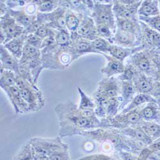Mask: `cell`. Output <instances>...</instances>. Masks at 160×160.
Here are the masks:
<instances>
[{
    "label": "cell",
    "mask_w": 160,
    "mask_h": 160,
    "mask_svg": "<svg viewBox=\"0 0 160 160\" xmlns=\"http://www.w3.org/2000/svg\"><path fill=\"white\" fill-rule=\"evenodd\" d=\"M149 50L144 49L132 52L130 56L129 63L139 72L150 77L153 74L152 60Z\"/></svg>",
    "instance_id": "obj_8"
},
{
    "label": "cell",
    "mask_w": 160,
    "mask_h": 160,
    "mask_svg": "<svg viewBox=\"0 0 160 160\" xmlns=\"http://www.w3.org/2000/svg\"><path fill=\"white\" fill-rule=\"evenodd\" d=\"M120 85L121 92L118 96L121 102L120 110L122 111L134 98L137 92L132 82H120Z\"/></svg>",
    "instance_id": "obj_17"
},
{
    "label": "cell",
    "mask_w": 160,
    "mask_h": 160,
    "mask_svg": "<svg viewBox=\"0 0 160 160\" xmlns=\"http://www.w3.org/2000/svg\"><path fill=\"white\" fill-rule=\"evenodd\" d=\"M122 134L131 139L144 144H150L151 138L143 130L140 126L129 127L123 129H118Z\"/></svg>",
    "instance_id": "obj_19"
},
{
    "label": "cell",
    "mask_w": 160,
    "mask_h": 160,
    "mask_svg": "<svg viewBox=\"0 0 160 160\" xmlns=\"http://www.w3.org/2000/svg\"><path fill=\"white\" fill-rule=\"evenodd\" d=\"M92 44L94 49L99 53V54H108V50L112 43L103 38L98 37L94 41H92Z\"/></svg>",
    "instance_id": "obj_35"
},
{
    "label": "cell",
    "mask_w": 160,
    "mask_h": 160,
    "mask_svg": "<svg viewBox=\"0 0 160 160\" xmlns=\"http://www.w3.org/2000/svg\"><path fill=\"white\" fill-rule=\"evenodd\" d=\"M132 53V49L126 48L123 47L118 46L115 44H112L109 50H108V54L111 57L118 60L122 62L128 58V57L131 56Z\"/></svg>",
    "instance_id": "obj_31"
},
{
    "label": "cell",
    "mask_w": 160,
    "mask_h": 160,
    "mask_svg": "<svg viewBox=\"0 0 160 160\" xmlns=\"http://www.w3.org/2000/svg\"><path fill=\"white\" fill-rule=\"evenodd\" d=\"M38 160H49L48 157H44V156H38Z\"/></svg>",
    "instance_id": "obj_47"
},
{
    "label": "cell",
    "mask_w": 160,
    "mask_h": 160,
    "mask_svg": "<svg viewBox=\"0 0 160 160\" xmlns=\"http://www.w3.org/2000/svg\"><path fill=\"white\" fill-rule=\"evenodd\" d=\"M20 91L22 99L28 106L30 113L38 112L44 106L45 99L43 94L37 85L30 83Z\"/></svg>",
    "instance_id": "obj_5"
},
{
    "label": "cell",
    "mask_w": 160,
    "mask_h": 160,
    "mask_svg": "<svg viewBox=\"0 0 160 160\" xmlns=\"http://www.w3.org/2000/svg\"><path fill=\"white\" fill-rule=\"evenodd\" d=\"M42 62L44 69L64 70L79 58L70 49L57 44L41 49Z\"/></svg>",
    "instance_id": "obj_2"
},
{
    "label": "cell",
    "mask_w": 160,
    "mask_h": 160,
    "mask_svg": "<svg viewBox=\"0 0 160 160\" xmlns=\"http://www.w3.org/2000/svg\"><path fill=\"white\" fill-rule=\"evenodd\" d=\"M84 16V15L78 14L74 11L67 10L65 13L66 27L70 33L76 32Z\"/></svg>",
    "instance_id": "obj_25"
},
{
    "label": "cell",
    "mask_w": 160,
    "mask_h": 160,
    "mask_svg": "<svg viewBox=\"0 0 160 160\" xmlns=\"http://www.w3.org/2000/svg\"><path fill=\"white\" fill-rule=\"evenodd\" d=\"M138 73V71L135 69L134 67L130 63H128L126 65L125 71L122 74L119 75L118 79L119 82H132L135 76Z\"/></svg>",
    "instance_id": "obj_38"
},
{
    "label": "cell",
    "mask_w": 160,
    "mask_h": 160,
    "mask_svg": "<svg viewBox=\"0 0 160 160\" xmlns=\"http://www.w3.org/2000/svg\"><path fill=\"white\" fill-rule=\"evenodd\" d=\"M107 60L106 65L101 70L102 74L105 75L107 78H113L114 76L121 75L124 72L126 69V65L124 62L118 60L109 55H102Z\"/></svg>",
    "instance_id": "obj_15"
},
{
    "label": "cell",
    "mask_w": 160,
    "mask_h": 160,
    "mask_svg": "<svg viewBox=\"0 0 160 160\" xmlns=\"http://www.w3.org/2000/svg\"><path fill=\"white\" fill-rule=\"evenodd\" d=\"M90 17L94 19L96 25H108L115 33L117 25L113 11V2L104 3L101 1H94V6Z\"/></svg>",
    "instance_id": "obj_4"
},
{
    "label": "cell",
    "mask_w": 160,
    "mask_h": 160,
    "mask_svg": "<svg viewBox=\"0 0 160 160\" xmlns=\"http://www.w3.org/2000/svg\"><path fill=\"white\" fill-rule=\"evenodd\" d=\"M59 7L70 10L84 16H90L92 11L85 3L84 0H63L59 1Z\"/></svg>",
    "instance_id": "obj_21"
},
{
    "label": "cell",
    "mask_w": 160,
    "mask_h": 160,
    "mask_svg": "<svg viewBox=\"0 0 160 160\" xmlns=\"http://www.w3.org/2000/svg\"><path fill=\"white\" fill-rule=\"evenodd\" d=\"M150 94H151L154 98H156L158 99H160V82H156L154 83L152 90L150 92Z\"/></svg>",
    "instance_id": "obj_44"
},
{
    "label": "cell",
    "mask_w": 160,
    "mask_h": 160,
    "mask_svg": "<svg viewBox=\"0 0 160 160\" xmlns=\"http://www.w3.org/2000/svg\"><path fill=\"white\" fill-rule=\"evenodd\" d=\"M55 112L59 126L58 136L62 138L78 136L84 131L102 128L94 110H81L72 102L59 103L55 106Z\"/></svg>",
    "instance_id": "obj_1"
},
{
    "label": "cell",
    "mask_w": 160,
    "mask_h": 160,
    "mask_svg": "<svg viewBox=\"0 0 160 160\" xmlns=\"http://www.w3.org/2000/svg\"><path fill=\"white\" fill-rule=\"evenodd\" d=\"M135 90L138 94H148L151 92L154 83L149 76L138 72L132 80Z\"/></svg>",
    "instance_id": "obj_20"
},
{
    "label": "cell",
    "mask_w": 160,
    "mask_h": 160,
    "mask_svg": "<svg viewBox=\"0 0 160 160\" xmlns=\"http://www.w3.org/2000/svg\"><path fill=\"white\" fill-rule=\"evenodd\" d=\"M70 49L78 58L88 53H98L94 48L92 41L80 37L76 32L71 33Z\"/></svg>",
    "instance_id": "obj_11"
},
{
    "label": "cell",
    "mask_w": 160,
    "mask_h": 160,
    "mask_svg": "<svg viewBox=\"0 0 160 160\" xmlns=\"http://www.w3.org/2000/svg\"><path fill=\"white\" fill-rule=\"evenodd\" d=\"M25 38L26 35L23 34L19 37L12 39L3 45L11 54L19 60L22 55L23 48L25 44Z\"/></svg>",
    "instance_id": "obj_23"
},
{
    "label": "cell",
    "mask_w": 160,
    "mask_h": 160,
    "mask_svg": "<svg viewBox=\"0 0 160 160\" xmlns=\"http://www.w3.org/2000/svg\"><path fill=\"white\" fill-rule=\"evenodd\" d=\"M56 30L50 28L46 24H43L37 29L34 34L44 41V39L49 37L55 35L56 34Z\"/></svg>",
    "instance_id": "obj_41"
},
{
    "label": "cell",
    "mask_w": 160,
    "mask_h": 160,
    "mask_svg": "<svg viewBox=\"0 0 160 160\" xmlns=\"http://www.w3.org/2000/svg\"><path fill=\"white\" fill-rule=\"evenodd\" d=\"M29 142L38 156L49 157L57 151L69 148L68 144L64 143L59 136L53 138L34 137Z\"/></svg>",
    "instance_id": "obj_3"
},
{
    "label": "cell",
    "mask_w": 160,
    "mask_h": 160,
    "mask_svg": "<svg viewBox=\"0 0 160 160\" xmlns=\"http://www.w3.org/2000/svg\"><path fill=\"white\" fill-rule=\"evenodd\" d=\"M157 66V71H156V78L160 81V62H156Z\"/></svg>",
    "instance_id": "obj_46"
},
{
    "label": "cell",
    "mask_w": 160,
    "mask_h": 160,
    "mask_svg": "<svg viewBox=\"0 0 160 160\" xmlns=\"http://www.w3.org/2000/svg\"><path fill=\"white\" fill-rule=\"evenodd\" d=\"M113 77L106 78L98 83L96 92L109 99L117 98L121 92V85Z\"/></svg>",
    "instance_id": "obj_13"
},
{
    "label": "cell",
    "mask_w": 160,
    "mask_h": 160,
    "mask_svg": "<svg viewBox=\"0 0 160 160\" xmlns=\"http://www.w3.org/2000/svg\"><path fill=\"white\" fill-rule=\"evenodd\" d=\"M41 58H42L41 49L25 44L23 48L22 57L19 60V64L27 63L33 60Z\"/></svg>",
    "instance_id": "obj_28"
},
{
    "label": "cell",
    "mask_w": 160,
    "mask_h": 160,
    "mask_svg": "<svg viewBox=\"0 0 160 160\" xmlns=\"http://www.w3.org/2000/svg\"><path fill=\"white\" fill-rule=\"evenodd\" d=\"M159 7H160V1H159Z\"/></svg>",
    "instance_id": "obj_48"
},
{
    "label": "cell",
    "mask_w": 160,
    "mask_h": 160,
    "mask_svg": "<svg viewBox=\"0 0 160 160\" xmlns=\"http://www.w3.org/2000/svg\"><path fill=\"white\" fill-rule=\"evenodd\" d=\"M38 156L30 142L24 144L14 156L13 160H38Z\"/></svg>",
    "instance_id": "obj_26"
},
{
    "label": "cell",
    "mask_w": 160,
    "mask_h": 160,
    "mask_svg": "<svg viewBox=\"0 0 160 160\" xmlns=\"http://www.w3.org/2000/svg\"><path fill=\"white\" fill-rule=\"evenodd\" d=\"M3 90L6 94L16 115L30 113L28 104L22 99L21 91L16 85L5 88Z\"/></svg>",
    "instance_id": "obj_10"
},
{
    "label": "cell",
    "mask_w": 160,
    "mask_h": 160,
    "mask_svg": "<svg viewBox=\"0 0 160 160\" xmlns=\"http://www.w3.org/2000/svg\"><path fill=\"white\" fill-rule=\"evenodd\" d=\"M33 2L37 7L38 12L42 14H49L57 9L59 7V1L57 0H37Z\"/></svg>",
    "instance_id": "obj_29"
},
{
    "label": "cell",
    "mask_w": 160,
    "mask_h": 160,
    "mask_svg": "<svg viewBox=\"0 0 160 160\" xmlns=\"http://www.w3.org/2000/svg\"><path fill=\"white\" fill-rule=\"evenodd\" d=\"M77 88L80 97V102L78 106V108L81 110H94L96 108V104L94 99H92L90 98H89L82 89V88L78 87Z\"/></svg>",
    "instance_id": "obj_32"
},
{
    "label": "cell",
    "mask_w": 160,
    "mask_h": 160,
    "mask_svg": "<svg viewBox=\"0 0 160 160\" xmlns=\"http://www.w3.org/2000/svg\"><path fill=\"white\" fill-rule=\"evenodd\" d=\"M67 10L58 7L57 9L49 14L37 12V18L43 24H46L50 28L56 30H68L66 27L65 13Z\"/></svg>",
    "instance_id": "obj_7"
},
{
    "label": "cell",
    "mask_w": 160,
    "mask_h": 160,
    "mask_svg": "<svg viewBox=\"0 0 160 160\" xmlns=\"http://www.w3.org/2000/svg\"><path fill=\"white\" fill-rule=\"evenodd\" d=\"M55 42L57 45L62 48H68L71 44V33L68 30L57 31L55 35Z\"/></svg>",
    "instance_id": "obj_34"
},
{
    "label": "cell",
    "mask_w": 160,
    "mask_h": 160,
    "mask_svg": "<svg viewBox=\"0 0 160 160\" xmlns=\"http://www.w3.org/2000/svg\"><path fill=\"white\" fill-rule=\"evenodd\" d=\"M140 127L150 137H157L160 136V126L149 122H142Z\"/></svg>",
    "instance_id": "obj_36"
},
{
    "label": "cell",
    "mask_w": 160,
    "mask_h": 160,
    "mask_svg": "<svg viewBox=\"0 0 160 160\" xmlns=\"http://www.w3.org/2000/svg\"><path fill=\"white\" fill-rule=\"evenodd\" d=\"M25 44L30 45L35 48L41 50L43 44V40L37 37L34 33H32L26 35Z\"/></svg>",
    "instance_id": "obj_42"
},
{
    "label": "cell",
    "mask_w": 160,
    "mask_h": 160,
    "mask_svg": "<svg viewBox=\"0 0 160 160\" xmlns=\"http://www.w3.org/2000/svg\"><path fill=\"white\" fill-rule=\"evenodd\" d=\"M141 3V1H113L115 18L138 20V10Z\"/></svg>",
    "instance_id": "obj_6"
},
{
    "label": "cell",
    "mask_w": 160,
    "mask_h": 160,
    "mask_svg": "<svg viewBox=\"0 0 160 160\" xmlns=\"http://www.w3.org/2000/svg\"><path fill=\"white\" fill-rule=\"evenodd\" d=\"M8 7L6 3V1H1L0 2V17L5 16L8 12Z\"/></svg>",
    "instance_id": "obj_45"
},
{
    "label": "cell",
    "mask_w": 160,
    "mask_h": 160,
    "mask_svg": "<svg viewBox=\"0 0 160 160\" xmlns=\"http://www.w3.org/2000/svg\"><path fill=\"white\" fill-rule=\"evenodd\" d=\"M0 62L1 69L19 74V60L13 56L3 45H0Z\"/></svg>",
    "instance_id": "obj_16"
},
{
    "label": "cell",
    "mask_w": 160,
    "mask_h": 160,
    "mask_svg": "<svg viewBox=\"0 0 160 160\" xmlns=\"http://www.w3.org/2000/svg\"><path fill=\"white\" fill-rule=\"evenodd\" d=\"M117 28L134 34L138 38H142V28L139 19L131 20L115 18Z\"/></svg>",
    "instance_id": "obj_18"
},
{
    "label": "cell",
    "mask_w": 160,
    "mask_h": 160,
    "mask_svg": "<svg viewBox=\"0 0 160 160\" xmlns=\"http://www.w3.org/2000/svg\"><path fill=\"white\" fill-rule=\"evenodd\" d=\"M155 99L148 94H138L134 97L130 103L121 112V113H126L129 111L137 108L139 106L148 103L155 102Z\"/></svg>",
    "instance_id": "obj_27"
},
{
    "label": "cell",
    "mask_w": 160,
    "mask_h": 160,
    "mask_svg": "<svg viewBox=\"0 0 160 160\" xmlns=\"http://www.w3.org/2000/svg\"><path fill=\"white\" fill-rule=\"evenodd\" d=\"M158 1H143L142 2L138 10V16L154 17L159 15Z\"/></svg>",
    "instance_id": "obj_24"
},
{
    "label": "cell",
    "mask_w": 160,
    "mask_h": 160,
    "mask_svg": "<svg viewBox=\"0 0 160 160\" xmlns=\"http://www.w3.org/2000/svg\"><path fill=\"white\" fill-rule=\"evenodd\" d=\"M50 160H71L69 148L57 151L49 157Z\"/></svg>",
    "instance_id": "obj_43"
},
{
    "label": "cell",
    "mask_w": 160,
    "mask_h": 160,
    "mask_svg": "<svg viewBox=\"0 0 160 160\" xmlns=\"http://www.w3.org/2000/svg\"><path fill=\"white\" fill-rule=\"evenodd\" d=\"M138 19L140 21L148 25L150 28L156 30L160 32V16L154 17H142L138 16Z\"/></svg>",
    "instance_id": "obj_40"
},
{
    "label": "cell",
    "mask_w": 160,
    "mask_h": 160,
    "mask_svg": "<svg viewBox=\"0 0 160 160\" xmlns=\"http://www.w3.org/2000/svg\"><path fill=\"white\" fill-rule=\"evenodd\" d=\"M16 73L8 70L0 69V87L3 90L16 85Z\"/></svg>",
    "instance_id": "obj_30"
},
{
    "label": "cell",
    "mask_w": 160,
    "mask_h": 160,
    "mask_svg": "<svg viewBox=\"0 0 160 160\" xmlns=\"http://www.w3.org/2000/svg\"><path fill=\"white\" fill-rule=\"evenodd\" d=\"M7 12L13 18H14L16 22L23 27L24 30L29 27L37 18V16H30L28 14L24 8L18 10L8 8Z\"/></svg>",
    "instance_id": "obj_22"
},
{
    "label": "cell",
    "mask_w": 160,
    "mask_h": 160,
    "mask_svg": "<svg viewBox=\"0 0 160 160\" xmlns=\"http://www.w3.org/2000/svg\"><path fill=\"white\" fill-rule=\"evenodd\" d=\"M76 32L80 37L90 41H94L99 37L96 24L94 19L89 16H84Z\"/></svg>",
    "instance_id": "obj_14"
},
{
    "label": "cell",
    "mask_w": 160,
    "mask_h": 160,
    "mask_svg": "<svg viewBox=\"0 0 160 160\" xmlns=\"http://www.w3.org/2000/svg\"><path fill=\"white\" fill-rule=\"evenodd\" d=\"M120 102L118 97L111 98L109 101V104L106 110V118H112L117 115L118 111H120Z\"/></svg>",
    "instance_id": "obj_37"
},
{
    "label": "cell",
    "mask_w": 160,
    "mask_h": 160,
    "mask_svg": "<svg viewBox=\"0 0 160 160\" xmlns=\"http://www.w3.org/2000/svg\"><path fill=\"white\" fill-rule=\"evenodd\" d=\"M96 27L99 37L108 40L111 42L115 32L110 26L106 24H99L96 25Z\"/></svg>",
    "instance_id": "obj_39"
},
{
    "label": "cell",
    "mask_w": 160,
    "mask_h": 160,
    "mask_svg": "<svg viewBox=\"0 0 160 160\" xmlns=\"http://www.w3.org/2000/svg\"><path fill=\"white\" fill-rule=\"evenodd\" d=\"M111 43L118 46L132 49L138 48V46L141 44V39L134 34L117 28Z\"/></svg>",
    "instance_id": "obj_12"
},
{
    "label": "cell",
    "mask_w": 160,
    "mask_h": 160,
    "mask_svg": "<svg viewBox=\"0 0 160 160\" xmlns=\"http://www.w3.org/2000/svg\"><path fill=\"white\" fill-rule=\"evenodd\" d=\"M24 32V28L20 26L8 12L5 16L0 17V32L3 33L6 37L5 44L13 38L22 35Z\"/></svg>",
    "instance_id": "obj_9"
},
{
    "label": "cell",
    "mask_w": 160,
    "mask_h": 160,
    "mask_svg": "<svg viewBox=\"0 0 160 160\" xmlns=\"http://www.w3.org/2000/svg\"><path fill=\"white\" fill-rule=\"evenodd\" d=\"M154 102H151L145 107L140 111V114L143 121L149 122L150 121L157 119L158 117V109L155 108Z\"/></svg>",
    "instance_id": "obj_33"
}]
</instances>
